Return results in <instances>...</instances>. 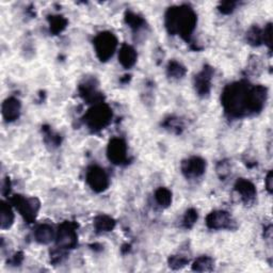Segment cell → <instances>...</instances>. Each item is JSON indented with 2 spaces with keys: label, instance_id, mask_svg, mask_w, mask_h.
<instances>
[{
  "label": "cell",
  "instance_id": "7402d4cb",
  "mask_svg": "<svg viewBox=\"0 0 273 273\" xmlns=\"http://www.w3.org/2000/svg\"><path fill=\"white\" fill-rule=\"evenodd\" d=\"M155 200L159 206L167 208L172 203V192L165 187L158 188L155 192Z\"/></svg>",
  "mask_w": 273,
  "mask_h": 273
},
{
  "label": "cell",
  "instance_id": "30bf717a",
  "mask_svg": "<svg viewBox=\"0 0 273 273\" xmlns=\"http://www.w3.org/2000/svg\"><path fill=\"white\" fill-rule=\"evenodd\" d=\"M181 173L187 178H198L205 173L206 170V161L201 157L193 156L185 159L180 165Z\"/></svg>",
  "mask_w": 273,
  "mask_h": 273
},
{
  "label": "cell",
  "instance_id": "ffe728a7",
  "mask_svg": "<svg viewBox=\"0 0 273 273\" xmlns=\"http://www.w3.org/2000/svg\"><path fill=\"white\" fill-rule=\"evenodd\" d=\"M214 267V263L213 259L209 256L203 255L198 257L195 263L192 264V270L193 271H198V272H208V271H212Z\"/></svg>",
  "mask_w": 273,
  "mask_h": 273
},
{
  "label": "cell",
  "instance_id": "5bb4252c",
  "mask_svg": "<svg viewBox=\"0 0 273 273\" xmlns=\"http://www.w3.org/2000/svg\"><path fill=\"white\" fill-rule=\"evenodd\" d=\"M21 104L16 97H9L3 102L2 112L7 122H14L20 116Z\"/></svg>",
  "mask_w": 273,
  "mask_h": 273
},
{
  "label": "cell",
  "instance_id": "277c9868",
  "mask_svg": "<svg viewBox=\"0 0 273 273\" xmlns=\"http://www.w3.org/2000/svg\"><path fill=\"white\" fill-rule=\"evenodd\" d=\"M97 58L101 62H106L112 58L118 48V39L112 32L104 31L98 33L93 41Z\"/></svg>",
  "mask_w": 273,
  "mask_h": 273
},
{
  "label": "cell",
  "instance_id": "2e32d148",
  "mask_svg": "<svg viewBox=\"0 0 273 273\" xmlns=\"http://www.w3.org/2000/svg\"><path fill=\"white\" fill-rule=\"evenodd\" d=\"M137 58H138V54H137V51L132 46L128 44L122 45L119 51V62L123 67H132L137 62Z\"/></svg>",
  "mask_w": 273,
  "mask_h": 273
},
{
  "label": "cell",
  "instance_id": "603a6c76",
  "mask_svg": "<svg viewBox=\"0 0 273 273\" xmlns=\"http://www.w3.org/2000/svg\"><path fill=\"white\" fill-rule=\"evenodd\" d=\"M125 21L126 24L133 30V31H140L145 26V20L140 15L135 14L131 11H127L125 13Z\"/></svg>",
  "mask_w": 273,
  "mask_h": 273
},
{
  "label": "cell",
  "instance_id": "f1b7e54d",
  "mask_svg": "<svg viewBox=\"0 0 273 273\" xmlns=\"http://www.w3.org/2000/svg\"><path fill=\"white\" fill-rule=\"evenodd\" d=\"M249 68L252 71L253 74H258L263 70V63H261L260 59L256 56H253L251 59H250V64Z\"/></svg>",
  "mask_w": 273,
  "mask_h": 273
},
{
  "label": "cell",
  "instance_id": "52a82bcc",
  "mask_svg": "<svg viewBox=\"0 0 273 273\" xmlns=\"http://www.w3.org/2000/svg\"><path fill=\"white\" fill-rule=\"evenodd\" d=\"M86 180L90 188L97 193L106 191L110 185L107 172L98 166H91L88 169Z\"/></svg>",
  "mask_w": 273,
  "mask_h": 273
},
{
  "label": "cell",
  "instance_id": "8992f818",
  "mask_svg": "<svg viewBox=\"0 0 273 273\" xmlns=\"http://www.w3.org/2000/svg\"><path fill=\"white\" fill-rule=\"evenodd\" d=\"M77 224L74 222L65 221L59 225L58 231L56 233V243L64 250L75 249L78 244L77 235Z\"/></svg>",
  "mask_w": 273,
  "mask_h": 273
},
{
  "label": "cell",
  "instance_id": "4fadbf2b",
  "mask_svg": "<svg viewBox=\"0 0 273 273\" xmlns=\"http://www.w3.org/2000/svg\"><path fill=\"white\" fill-rule=\"evenodd\" d=\"M235 191L240 196V199L243 203L250 204L252 203L257 195L256 188L252 181H250L245 178H240L236 181L235 184Z\"/></svg>",
  "mask_w": 273,
  "mask_h": 273
},
{
  "label": "cell",
  "instance_id": "484cf974",
  "mask_svg": "<svg viewBox=\"0 0 273 273\" xmlns=\"http://www.w3.org/2000/svg\"><path fill=\"white\" fill-rule=\"evenodd\" d=\"M43 131H44V140H45V143H46V144L56 147V146H58L61 143L60 135L53 133L50 128L44 127Z\"/></svg>",
  "mask_w": 273,
  "mask_h": 273
},
{
  "label": "cell",
  "instance_id": "83f0119b",
  "mask_svg": "<svg viewBox=\"0 0 273 273\" xmlns=\"http://www.w3.org/2000/svg\"><path fill=\"white\" fill-rule=\"evenodd\" d=\"M163 126L167 128V129H170L172 131H175L177 133L180 132V130L183 129V124H181L180 120L179 119H175V118H170L168 120H166V122L163 123Z\"/></svg>",
  "mask_w": 273,
  "mask_h": 273
},
{
  "label": "cell",
  "instance_id": "cb8c5ba5",
  "mask_svg": "<svg viewBox=\"0 0 273 273\" xmlns=\"http://www.w3.org/2000/svg\"><path fill=\"white\" fill-rule=\"evenodd\" d=\"M50 32L53 34L61 33L67 26V19L61 15H52L48 18Z\"/></svg>",
  "mask_w": 273,
  "mask_h": 273
},
{
  "label": "cell",
  "instance_id": "ba28073f",
  "mask_svg": "<svg viewBox=\"0 0 273 273\" xmlns=\"http://www.w3.org/2000/svg\"><path fill=\"white\" fill-rule=\"evenodd\" d=\"M108 159L117 166L126 163L127 157V144L122 138H113L110 140L107 147Z\"/></svg>",
  "mask_w": 273,
  "mask_h": 273
},
{
  "label": "cell",
  "instance_id": "5b68a950",
  "mask_svg": "<svg viewBox=\"0 0 273 273\" xmlns=\"http://www.w3.org/2000/svg\"><path fill=\"white\" fill-rule=\"evenodd\" d=\"M12 206L17 209L19 214L28 223L36 220L41 207V203L37 198H26L22 196H14L11 199Z\"/></svg>",
  "mask_w": 273,
  "mask_h": 273
},
{
  "label": "cell",
  "instance_id": "4dcf8cb0",
  "mask_svg": "<svg viewBox=\"0 0 273 273\" xmlns=\"http://www.w3.org/2000/svg\"><path fill=\"white\" fill-rule=\"evenodd\" d=\"M217 173L221 178H225L230 173V165L226 161H220L217 166Z\"/></svg>",
  "mask_w": 273,
  "mask_h": 273
},
{
  "label": "cell",
  "instance_id": "7a4b0ae2",
  "mask_svg": "<svg viewBox=\"0 0 273 273\" xmlns=\"http://www.w3.org/2000/svg\"><path fill=\"white\" fill-rule=\"evenodd\" d=\"M198 17L195 11L189 6L170 8L166 13V28L172 36H180L189 41L197 26Z\"/></svg>",
  "mask_w": 273,
  "mask_h": 273
},
{
  "label": "cell",
  "instance_id": "8fae6325",
  "mask_svg": "<svg viewBox=\"0 0 273 273\" xmlns=\"http://www.w3.org/2000/svg\"><path fill=\"white\" fill-rule=\"evenodd\" d=\"M212 75L213 68L209 65H205L203 70L198 75H196L193 84H195V89L200 96L205 97L210 93Z\"/></svg>",
  "mask_w": 273,
  "mask_h": 273
},
{
  "label": "cell",
  "instance_id": "836d02e7",
  "mask_svg": "<svg viewBox=\"0 0 273 273\" xmlns=\"http://www.w3.org/2000/svg\"><path fill=\"white\" fill-rule=\"evenodd\" d=\"M22 259H24V254H22L21 252H18L16 254H14V256L10 261H11V264H13L14 266H19L21 264Z\"/></svg>",
  "mask_w": 273,
  "mask_h": 273
},
{
  "label": "cell",
  "instance_id": "3957f363",
  "mask_svg": "<svg viewBox=\"0 0 273 273\" xmlns=\"http://www.w3.org/2000/svg\"><path fill=\"white\" fill-rule=\"evenodd\" d=\"M85 123L92 131L105 129L112 120V110L104 102L95 104L85 116Z\"/></svg>",
  "mask_w": 273,
  "mask_h": 273
},
{
  "label": "cell",
  "instance_id": "9c48e42d",
  "mask_svg": "<svg viewBox=\"0 0 273 273\" xmlns=\"http://www.w3.org/2000/svg\"><path fill=\"white\" fill-rule=\"evenodd\" d=\"M234 223L232 215L224 210L211 211L206 217V225L210 230H231Z\"/></svg>",
  "mask_w": 273,
  "mask_h": 273
},
{
  "label": "cell",
  "instance_id": "d6986e66",
  "mask_svg": "<svg viewBox=\"0 0 273 273\" xmlns=\"http://www.w3.org/2000/svg\"><path fill=\"white\" fill-rule=\"evenodd\" d=\"M247 41L252 46H260L264 44V29L253 26L247 32Z\"/></svg>",
  "mask_w": 273,
  "mask_h": 273
},
{
  "label": "cell",
  "instance_id": "44dd1931",
  "mask_svg": "<svg viewBox=\"0 0 273 273\" xmlns=\"http://www.w3.org/2000/svg\"><path fill=\"white\" fill-rule=\"evenodd\" d=\"M186 73V67L176 60H171L167 66V75L172 79L183 78Z\"/></svg>",
  "mask_w": 273,
  "mask_h": 273
},
{
  "label": "cell",
  "instance_id": "9a60e30c",
  "mask_svg": "<svg viewBox=\"0 0 273 273\" xmlns=\"http://www.w3.org/2000/svg\"><path fill=\"white\" fill-rule=\"evenodd\" d=\"M56 233L53 227L49 224H40L36 231H34V239L36 241L41 244H49L53 240H56Z\"/></svg>",
  "mask_w": 273,
  "mask_h": 273
},
{
  "label": "cell",
  "instance_id": "ac0fdd59",
  "mask_svg": "<svg viewBox=\"0 0 273 273\" xmlns=\"http://www.w3.org/2000/svg\"><path fill=\"white\" fill-rule=\"evenodd\" d=\"M96 233H108L116 227V220L106 214H99L93 222Z\"/></svg>",
  "mask_w": 273,
  "mask_h": 273
},
{
  "label": "cell",
  "instance_id": "d6a6232c",
  "mask_svg": "<svg viewBox=\"0 0 273 273\" xmlns=\"http://www.w3.org/2000/svg\"><path fill=\"white\" fill-rule=\"evenodd\" d=\"M272 180H273V176H272V171H269V173L266 176L265 179V185H266V189L269 193H272Z\"/></svg>",
  "mask_w": 273,
  "mask_h": 273
},
{
  "label": "cell",
  "instance_id": "1f68e13d",
  "mask_svg": "<svg viewBox=\"0 0 273 273\" xmlns=\"http://www.w3.org/2000/svg\"><path fill=\"white\" fill-rule=\"evenodd\" d=\"M272 26L271 24H268L264 28V44L267 45L269 49L271 50L272 48Z\"/></svg>",
  "mask_w": 273,
  "mask_h": 273
},
{
  "label": "cell",
  "instance_id": "e0dca14e",
  "mask_svg": "<svg viewBox=\"0 0 273 273\" xmlns=\"http://www.w3.org/2000/svg\"><path fill=\"white\" fill-rule=\"evenodd\" d=\"M14 223V212L11 205L3 201L0 203V224L2 230H8Z\"/></svg>",
  "mask_w": 273,
  "mask_h": 273
},
{
  "label": "cell",
  "instance_id": "4316f807",
  "mask_svg": "<svg viewBox=\"0 0 273 273\" xmlns=\"http://www.w3.org/2000/svg\"><path fill=\"white\" fill-rule=\"evenodd\" d=\"M198 217H199L198 210L195 208H189L186 211L184 215V220H183L184 226L186 227V229H191V227H193V225H195L196 222L198 221Z\"/></svg>",
  "mask_w": 273,
  "mask_h": 273
},
{
  "label": "cell",
  "instance_id": "f546056e",
  "mask_svg": "<svg viewBox=\"0 0 273 273\" xmlns=\"http://www.w3.org/2000/svg\"><path fill=\"white\" fill-rule=\"evenodd\" d=\"M237 5H238V3H235V2L221 3L219 6V11L223 14H231V13H233V11L236 9Z\"/></svg>",
  "mask_w": 273,
  "mask_h": 273
},
{
  "label": "cell",
  "instance_id": "7c38bea8",
  "mask_svg": "<svg viewBox=\"0 0 273 273\" xmlns=\"http://www.w3.org/2000/svg\"><path fill=\"white\" fill-rule=\"evenodd\" d=\"M79 93L88 104H99L102 102V95L97 91L95 79H86L84 83L79 85Z\"/></svg>",
  "mask_w": 273,
  "mask_h": 273
},
{
  "label": "cell",
  "instance_id": "6da1fadb",
  "mask_svg": "<svg viewBox=\"0 0 273 273\" xmlns=\"http://www.w3.org/2000/svg\"><path fill=\"white\" fill-rule=\"evenodd\" d=\"M268 90L264 86H251L238 81L226 86L221 100L224 111L232 118L257 115L265 107Z\"/></svg>",
  "mask_w": 273,
  "mask_h": 273
},
{
  "label": "cell",
  "instance_id": "d4e9b609",
  "mask_svg": "<svg viewBox=\"0 0 273 273\" xmlns=\"http://www.w3.org/2000/svg\"><path fill=\"white\" fill-rule=\"evenodd\" d=\"M189 264V259L181 255H173L169 258V266L171 269L178 270Z\"/></svg>",
  "mask_w": 273,
  "mask_h": 273
}]
</instances>
